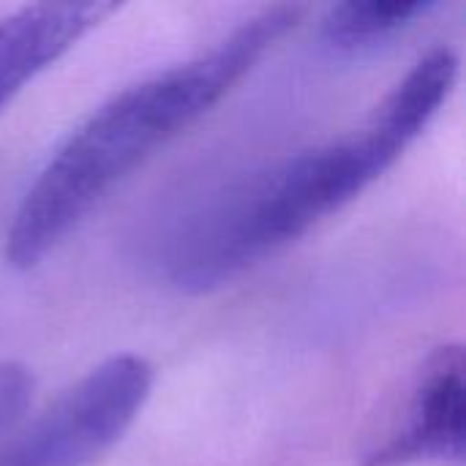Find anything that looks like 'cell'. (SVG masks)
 Wrapping results in <instances>:
<instances>
[{
    "label": "cell",
    "instance_id": "cell-5",
    "mask_svg": "<svg viewBox=\"0 0 466 466\" xmlns=\"http://www.w3.org/2000/svg\"><path fill=\"white\" fill-rule=\"evenodd\" d=\"M115 8V3H35L3 16L0 109Z\"/></svg>",
    "mask_w": 466,
    "mask_h": 466
},
{
    "label": "cell",
    "instance_id": "cell-3",
    "mask_svg": "<svg viewBox=\"0 0 466 466\" xmlns=\"http://www.w3.org/2000/svg\"><path fill=\"white\" fill-rule=\"evenodd\" d=\"M153 366L139 355H115L98 363L0 453V466L98 461L139 418L153 390Z\"/></svg>",
    "mask_w": 466,
    "mask_h": 466
},
{
    "label": "cell",
    "instance_id": "cell-2",
    "mask_svg": "<svg viewBox=\"0 0 466 466\" xmlns=\"http://www.w3.org/2000/svg\"><path fill=\"white\" fill-rule=\"evenodd\" d=\"M303 14V5H268L208 52L156 71L93 109L25 191L5 235L8 265H41L128 172L210 112Z\"/></svg>",
    "mask_w": 466,
    "mask_h": 466
},
{
    "label": "cell",
    "instance_id": "cell-4",
    "mask_svg": "<svg viewBox=\"0 0 466 466\" xmlns=\"http://www.w3.org/2000/svg\"><path fill=\"white\" fill-rule=\"evenodd\" d=\"M464 377L461 344H442L429 352L396 410L371 437L360 466L464 464Z\"/></svg>",
    "mask_w": 466,
    "mask_h": 466
},
{
    "label": "cell",
    "instance_id": "cell-1",
    "mask_svg": "<svg viewBox=\"0 0 466 466\" xmlns=\"http://www.w3.org/2000/svg\"><path fill=\"white\" fill-rule=\"evenodd\" d=\"M459 76V57L431 49L350 137L303 150L224 197L197 218L169 259L191 295L213 292L279 254L382 177L429 128Z\"/></svg>",
    "mask_w": 466,
    "mask_h": 466
},
{
    "label": "cell",
    "instance_id": "cell-6",
    "mask_svg": "<svg viewBox=\"0 0 466 466\" xmlns=\"http://www.w3.org/2000/svg\"><path fill=\"white\" fill-rule=\"evenodd\" d=\"M437 3H339L328 11L322 19V35L330 46L344 52H360L369 46H377L399 33H404L410 25H415L420 16H426Z\"/></svg>",
    "mask_w": 466,
    "mask_h": 466
}]
</instances>
